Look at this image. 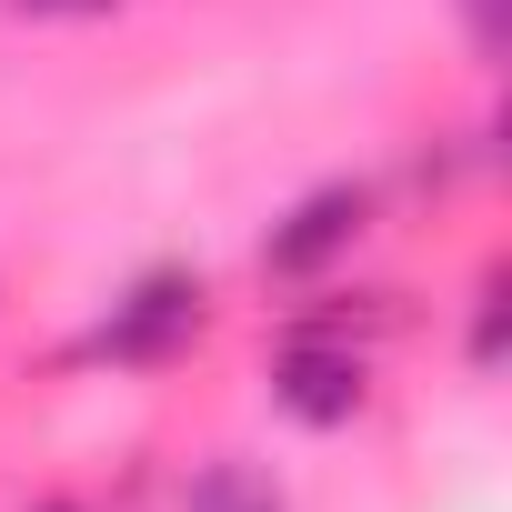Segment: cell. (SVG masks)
I'll return each instance as SVG.
<instances>
[{"mask_svg":"<svg viewBox=\"0 0 512 512\" xmlns=\"http://www.w3.org/2000/svg\"><path fill=\"white\" fill-rule=\"evenodd\" d=\"M191 332H201V282L151 272L131 302H111V322H101V342H91V352H111V362H161V352H181Z\"/></svg>","mask_w":512,"mask_h":512,"instance_id":"cell-1","label":"cell"},{"mask_svg":"<svg viewBox=\"0 0 512 512\" xmlns=\"http://www.w3.org/2000/svg\"><path fill=\"white\" fill-rule=\"evenodd\" d=\"M272 402H282L292 422H352V412H362V352L332 342V332H302V342L282 352V372H272Z\"/></svg>","mask_w":512,"mask_h":512,"instance_id":"cell-2","label":"cell"},{"mask_svg":"<svg viewBox=\"0 0 512 512\" xmlns=\"http://www.w3.org/2000/svg\"><path fill=\"white\" fill-rule=\"evenodd\" d=\"M362 211H372L362 191H312V201H302V211H292V221L262 241V262H272V272H322L332 251L362 231Z\"/></svg>","mask_w":512,"mask_h":512,"instance_id":"cell-3","label":"cell"},{"mask_svg":"<svg viewBox=\"0 0 512 512\" xmlns=\"http://www.w3.org/2000/svg\"><path fill=\"white\" fill-rule=\"evenodd\" d=\"M191 512H282V492H272L262 472L221 462V472H201V482H191Z\"/></svg>","mask_w":512,"mask_h":512,"instance_id":"cell-4","label":"cell"},{"mask_svg":"<svg viewBox=\"0 0 512 512\" xmlns=\"http://www.w3.org/2000/svg\"><path fill=\"white\" fill-rule=\"evenodd\" d=\"M472 362H502V282H482V322H472Z\"/></svg>","mask_w":512,"mask_h":512,"instance_id":"cell-5","label":"cell"},{"mask_svg":"<svg viewBox=\"0 0 512 512\" xmlns=\"http://www.w3.org/2000/svg\"><path fill=\"white\" fill-rule=\"evenodd\" d=\"M472 31H482V51H502V0H472Z\"/></svg>","mask_w":512,"mask_h":512,"instance_id":"cell-6","label":"cell"},{"mask_svg":"<svg viewBox=\"0 0 512 512\" xmlns=\"http://www.w3.org/2000/svg\"><path fill=\"white\" fill-rule=\"evenodd\" d=\"M21 11H71V0H21Z\"/></svg>","mask_w":512,"mask_h":512,"instance_id":"cell-7","label":"cell"},{"mask_svg":"<svg viewBox=\"0 0 512 512\" xmlns=\"http://www.w3.org/2000/svg\"><path fill=\"white\" fill-rule=\"evenodd\" d=\"M51 512H71V502H51Z\"/></svg>","mask_w":512,"mask_h":512,"instance_id":"cell-8","label":"cell"}]
</instances>
